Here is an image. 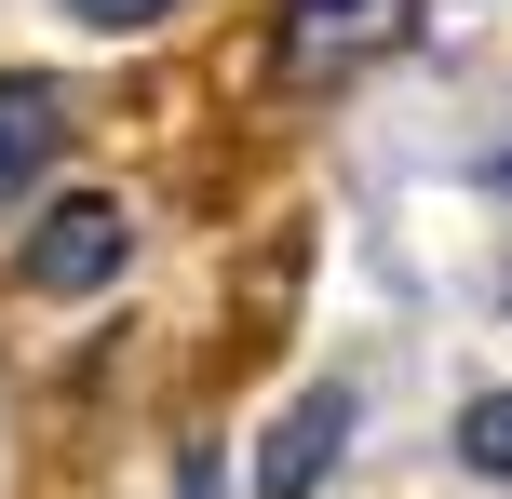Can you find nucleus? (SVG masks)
<instances>
[{
    "instance_id": "7ed1b4c3",
    "label": "nucleus",
    "mask_w": 512,
    "mask_h": 499,
    "mask_svg": "<svg viewBox=\"0 0 512 499\" xmlns=\"http://www.w3.org/2000/svg\"><path fill=\"white\" fill-rule=\"evenodd\" d=\"M337 432H351V392H310L297 419L270 432V459H256V486H270V499H310V486H324V459H337Z\"/></svg>"
},
{
    "instance_id": "20e7f679",
    "label": "nucleus",
    "mask_w": 512,
    "mask_h": 499,
    "mask_svg": "<svg viewBox=\"0 0 512 499\" xmlns=\"http://www.w3.org/2000/svg\"><path fill=\"white\" fill-rule=\"evenodd\" d=\"M54 135H68V95L54 81H0V203L54 162Z\"/></svg>"
},
{
    "instance_id": "423d86ee",
    "label": "nucleus",
    "mask_w": 512,
    "mask_h": 499,
    "mask_svg": "<svg viewBox=\"0 0 512 499\" xmlns=\"http://www.w3.org/2000/svg\"><path fill=\"white\" fill-rule=\"evenodd\" d=\"M68 14H81V27H162L176 0H68Z\"/></svg>"
},
{
    "instance_id": "f03ea898",
    "label": "nucleus",
    "mask_w": 512,
    "mask_h": 499,
    "mask_svg": "<svg viewBox=\"0 0 512 499\" xmlns=\"http://www.w3.org/2000/svg\"><path fill=\"white\" fill-rule=\"evenodd\" d=\"M418 27V0H283V68L297 81H337L364 54H391Z\"/></svg>"
},
{
    "instance_id": "0eeeda50",
    "label": "nucleus",
    "mask_w": 512,
    "mask_h": 499,
    "mask_svg": "<svg viewBox=\"0 0 512 499\" xmlns=\"http://www.w3.org/2000/svg\"><path fill=\"white\" fill-rule=\"evenodd\" d=\"M499 189H512V162H499Z\"/></svg>"
},
{
    "instance_id": "f257e3e1",
    "label": "nucleus",
    "mask_w": 512,
    "mask_h": 499,
    "mask_svg": "<svg viewBox=\"0 0 512 499\" xmlns=\"http://www.w3.org/2000/svg\"><path fill=\"white\" fill-rule=\"evenodd\" d=\"M122 257H135V216L108 203V189H68V203H41V230H27V284L41 297H95Z\"/></svg>"
},
{
    "instance_id": "39448f33",
    "label": "nucleus",
    "mask_w": 512,
    "mask_h": 499,
    "mask_svg": "<svg viewBox=\"0 0 512 499\" xmlns=\"http://www.w3.org/2000/svg\"><path fill=\"white\" fill-rule=\"evenodd\" d=\"M459 459H472V473H499V486H512V392H486V405L459 419Z\"/></svg>"
}]
</instances>
